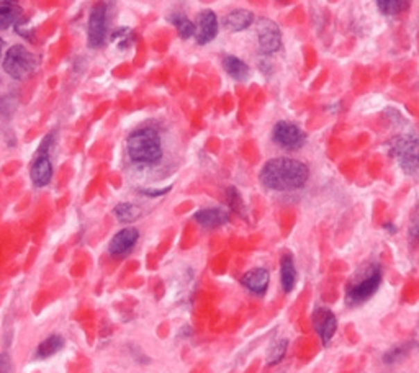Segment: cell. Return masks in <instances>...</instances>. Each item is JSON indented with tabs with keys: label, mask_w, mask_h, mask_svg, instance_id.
Here are the masks:
<instances>
[{
	"label": "cell",
	"mask_w": 419,
	"mask_h": 373,
	"mask_svg": "<svg viewBox=\"0 0 419 373\" xmlns=\"http://www.w3.org/2000/svg\"><path fill=\"white\" fill-rule=\"evenodd\" d=\"M195 40L198 44H208L216 38L218 30H220V21H218L216 13L213 10H203L198 13L197 21H195Z\"/></svg>",
	"instance_id": "9"
},
{
	"label": "cell",
	"mask_w": 419,
	"mask_h": 373,
	"mask_svg": "<svg viewBox=\"0 0 419 373\" xmlns=\"http://www.w3.org/2000/svg\"><path fill=\"white\" fill-rule=\"evenodd\" d=\"M268 281H271V275H268L267 268H253L249 270L248 274L243 275L241 279V284H243L249 292L256 293V295H264L268 288Z\"/></svg>",
	"instance_id": "14"
},
{
	"label": "cell",
	"mask_w": 419,
	"mask_h": 373,
	"mask_svg": "<svg viewBox=\"0 0 419 373\" xmlns=\"http://www.w3.org/2000/svg\"><path fill=\"white\" fill-rule=\"evenodd\" d=\"M223 26L231 33H239V31L248 30L254 24V13L246 10V8H238V10L230 12L223 17Z\"/></svg>",
	"instance_id": "13"
},
{
	"label": "cell",
	"mask_w": 419,
	"mask_h": 373,
	"mask_svg": "<svg viewBox=\"0 0 419 373\" xmlns=\"http://www.w3.org/2000/svg\"><path fill=\"white\" fill-rule=\"evenodd\" d=\"M256 30L259 49H261L262 54H267L268 56V54L279 51L282 46V33L275 21L268 20V18H261V20H257Z\"/></svg>",
	"instance_id": "8"
},
{
	"label": "cell",
	"mask_w": 419,
	"mask_h": 373,
	"mask_svg": "<svg viewBox=\"0 0 419 373\" xmlns=\"http://www.w3.org/2000/svg\"><path fill=\"white\" fill-rule=\"evenodd\" d=\"M24 17V10L17 2H0V30H7L10 26L17 25Z\"/></svg>",
	"instance_id": "16"
},
{
	"label": "cell",
	"mask_w": 419,
	"mask_h": 373,
	"mask_svg": "<svg viewBox=\"0 0 419 373\" xmlns=\"http://www.w3.org/2000/svg\"><path fill=\"white\" fill-rule=\"evenodd\" d=\"M54 143V133H49L43 138V141H41L38 151H36V154H49V149H51Z\"/></svg>",
	"instance_id": "30"
},
{
	"label": "cell",
	"mask_w": 419,
	"mask_h": 373,
	"mask_svg": "<svg viewBox=\"0 0 419 373\" xmlns=\"http://www.w3.org/2000/svg\"><path fill=\"white\" fill-rule=\"evenodd\" d=\"M391 156L400 162L402 169L413 174L419 169V139L413 135H404L391 143Z\"/></svg>",
	"instance_id": "4"
},
{
	"label": "cell",
	"mask_w": 419,
	"mask_h": 373,
	"mask_svg": "<svg viewBox=\"0 0 419 373\" xmlns=\"http://www.w3.org/2000/svg\"><path fill=\"white\" fill-rule=\"evenodd\" d=\"M38 64L40 58L22 44H13L12 48H8L2 61L3 71L15 80H25L33 74Z\"/></svg>",
	"instance_id": "3"
},
{
	"label": "cell",
	"mask_w": 419,
	"mask_h": 373,
	"mask_svg": "<svg viewBox=\"0 0 419 373\" xmlns=\"http://www.w3.org/2000/svg\"><path fill=\"white\" fill-rule=\"evenodd\" d=\"M18 108V98L17 95L7 94L0 97V116L10 118Z\"/></svg>",
	"instance_id": "26"
},
{
	"label": "cell",
	"mask_w": 419,
	"mask_h": 373,
	"mask_svg": "<svg viewBox=\"0 0 419 373\" xmlns=\"http://www.w3.org/2000/svg\"><path fill=\"white\" fill-rule=\"evenodd\" d=\"M411 0H377V7L386 17H398L409 7Z\"/></svg>",
	"instance_id": "21"
},
{
	"label": "cell",
	"mask_w": 419,
	"mask_h": 373,
	"mask_svg": "<svg viewBox=\"0 0 419 373\" xmlns=\"http://www.w3.org/2000/svg\"><path fill=\"white\" fill-rule=\"evenodd\" d=\"M226 200L228 205H230V208L234 213H238V215H243L244 213V202L243 198H241V195L238 190L234 189V186H230V189L226 190Z\"/></svg>",
	"instance_id": "27"
},
{
	"label": "cell",
	"mask_w": 419,
	"mask_h": 373,
	"mask_svg": "<svg viewBox=\"0 0 419 373\" xmlns=\"http://www.w3.org/2000/svg\"><path fill=\"white\" fill-rule=\"evenodd\" d=\"M261 184L274 192H293L307 185L309 179V169L307 164L290 157H275L264 164L261 174Z\"/></svg>",
	"instance_id": "1"
},
{
	"label": "cell",
	"mask_w": 419,
	"mask_h": 373,
	"mask_svg": "<svg viewBox=\"0 0 419 373\" xmlns=\"http://www.w3.org/2000/svg\"><path fill=\"white\" fill-rule=\"evenodd\" d=\"M311 320L314 331H316L318 336H320L323 340V345L330 344L332 336L336 334V329H338V320H336L334 313L327 308H316Z\"/></svg>",
	"instance_id": "10"
},
{
	"label": "cell",
	"mask_w": 419,
	"mask_h": 373,
	"mask_svg": "<svg viewBox=\"0 0 419 373\" xmlns=\"http://www.w3.org/2000/svg\"><path fill=\"white\" fill-rule=\"evenodd\" d=\"M221 64H223V69L226 71V74L233 77L234 80H246L249 77V66L238 56L226 54V56H223Z\"/></svg>",
	"instance_id": "17"
},
{
	"label": "cell",
	"mask_w": 419,
	"mask_h": 373,
	"mask_svg": "<svg viewBox=\"0 0 419 373\" xmlns=\"http://www.w3.org/2000/svg\"><path fill=\"white\" fill-rule=\"evenodd\" d=\"M195 221L207 229H215L230 221V215L223 208H202L194 215Z\"/></svg>",
	"instance_id": "15"
},
{
	"label": "cell",
	"mask_w": 419,
	"mask_h": 373,
	"mask_svg": "<svg viewBox=\"0 0 419 373\" xmlns=\"http://www.w3.org/2000/svg\"><path fill=\"white\" fill-rule=\"evenodd\" d=\"M139 239V233L136 227H125V229L118 231L113 236L110 244H108V252L115 257H123L126 254L131 252V249L135 248L136 243Z\"/></svg>",
	"instance_id": "11"
},
{
	"label": "cell",
	"mask_w": 419,
	"mask_h": 373,
	"mask_svg": "<svg viewBox=\"0 0 419 373\" xmlns=\"http://www.w3.org/2000/svg\"><path fill=\"white\" fill-rule=\"evenodd\" d=\"M54 169L51 159H49V154H36L33 162H31V169H30V177L31 182H33L35 186H46L49 182L53 179Z\"/></svg>",
	"instance_id": "12"
},
{
	"label": "cell",
	"mask_w": 419,
	"mask_h": 373,
	"mask_svg": "<svg viewBox=\"0 0 419 373\" xmlns=\"http://www.w3.org/2000/svg\"><path fill=\"white\" fill-rule=\"evenodd\" d=\"M287 347H289V340L287 339H280L279 342H275L272 345L271 350L267 354V363L268 365H277L282 358L285 357L287 354Z\"/></svg>",
	"instance_id": "25"
},
{
	"label": "cell",
	"mask_w": 419,
	"mask_h": 373,
	"mask_svg": "<svg viewBox=\"0 0 419 373\" xmlns=\"http://www.w3.org/2000/svg\"><path fill=\"white\" fill-rule=\"evenodd\" d=\"M108 36V7L97 2L92 7L87 24V43L90 48H102Z\"/></svg>",
	"instance_id": "5"
},
{
	"label": "cell",
	"mask_w": 419,
	"mask_h": 373,
	"mask_svg": "<svg viewBox=\"0 0 419 373\" xmlns=\"http://www.w3.org/2000/svg\"><path fill=\"white\" fill-rule=\"evenodd\" d=\"M115 216L121 223H133L141 216V210L135 203H118L115 207Z\"/></svg>",
	"instance_id": "22"
},
{
	"label": "cell",
	"mask_w": 419,
	"mask_h": 373,
	"mask_svg": "<svg viewBox=\"0 0 419 373\" xmlns=\"http://www.w3.org/2000/svg\"><path fill=\"white\" fill-rule=\"evenodd\" d=\"M62 347H65V339H62L59 334H53L38 345V349H36V357L38 358L53 357L54 354H58Z\"/></svg>",
	"instance_id": "20"
},
{
	"label": "cell",
	"mask_w": 419,
	"mask_h": 373,
	"mask_svg": "<svg viewBox=\"0 0 419 373\" xmlns=\"http://www.w3.org/2000/svg\"><path fill=\"white\" fill-rule=\"evenodd\" d=\"M280 280L285 293H290L297 285V268L290 254H285L280 261Z\"/></svg>",
	"instance_id": "18"
},
{
	"label": "cell",
	"mask_w": 419,
	"mask_h": 373,
	"mask_svg": "<svg viewBox=\"0 0 419 373\" xmlns=\"http://www.w3.org/2000/svg\"><path fill=\"white\" fill-rule=\"evenodd\" d=\"M272 139L277 146L287 151H297L307 143V135L291 121H279L272 131Z\"/></svg>",
	"instance_id": "7"
},
{
	"label": "cell",
	"mask_w": 419,
	"mask_h": 373,
	"mask_svg": "<svg viewBox=\"0 0 419 373\" xmlns=\"http://www.w3.org/2000/svg\"><path fill=\"white\" fill-rule=\"evenodd\" d=\"M172 186H166V189H139V193L144 197H162V195L169 193Z\"/></svg>",
	"instance_id": "29"
},
{
	"label": "cell",
	"mask_w": 419,
	"mask_h": 373,
	"mask_svg": "<svg viewBox=\"0 0 419 373\" xmlns=\"http://www.w3.org/2000/svg\"><path fill=\"white\" fill-rule=\"evenodd\" d=\"M0 373H13L12 357L8 352L0 354Z\"/></svg>",
	"instance_id": "28"
},
{
	"label": "cell",
	"mask_w": 419,
	"mask_h": 373,
	"mask_svg": "<svg viewBox=\"0 0 419 373\" xmlns=\"http://www.w3.org/2000/svg\"><path fill=\"white\" fill-rule=\"evenodd\" d=\"M7 2H17V0H7Z\"/></svg>",
	"instance_id": "32"
},
{
	"label": "cell",
	"mask_w": 419,
	"mask_h": 373,
	"mask_svg": "<svg viewBox=\"0 0 419 373\" xmlns=\"http://www.w3.org/2000/svg\"><path fill=\"white\" fill-rule=\"evenodd\" d=\"M112 43H115L118 49H128L130 46H133L135 43V35L133 31H131L130 28H117L115 31H112V36H110Z\"/></svg>",
	"instance_id": "23"
},
{
	"label": "cell",
	"mask_w": 419,
	"mask_h": 373,
	"mask_svg": "<svg viewBox=\"0 0 419 373\" xmlns=\"http://www.w3.org/2000/svg\"><path fill=\"white\" fill-rule=\"evenodd\" d=\"M167 20L171 21V25L177 30V33L182 40L195 38V21L190 20L184 12H174L172 15L167 17Z\"/></svg>",
	"instance_id": "19"
},
{
	"label": "cell",
	"mask_w": 419,
	"mask_h": 373,
	"mask_svg": "<svg viewBox=\"0 0 419 373\" xmlns=\"http://www.w3.org/2000/svg\"><path fill=\"white\" fill-rule=\"evenodd\" d=\"M380 284H382V270L380 267L373 266L367 277H364L361 281H357V284L349 288L348 298H345L348 300V304L355 306V304L367 302V300L372 298L377 290L380 288Z\"/></svg>",
	"instance_id": "6"
},
{
	"label": "cell",
	"mask_w": 419,
	"mask_h": 373,
	"mask_svg": "<svg viewBox=\"0 0 419 373\" xmlns=\"http://www.w3.org/2000/svg\"><path fill=\"white\" fill-rule=\"evenodd\" d=\"M416 342H408V344H402V345H396V347L390 349L388 352L385 354L384 357V362L385 363H396L400 361H403L404 357L409 356V352L416 347Z\"/></svg>",
	"instance_id": "24"
},
{
	"label": "cell",
	"mask_w": 419,
	"mask_h": 373,
	"mask_svg": "<svg viewBox=\"0 0 419 373\" xmlns=\"http://www.w3.org/2000/svg\"><path fill=\"white\" fill-rule=\"evenodd\" d=\"M3 46H6V43H3V40L0 38V64H2V61H3V59H2V54H3Z\"/></svg>",
	"instance_id": "31"
},
{
	"label": "cell",
	"mask_w": 419,
	"mask_h": 373,
	"mask_svg": "<svg viewBox=\"0 0 419 373\" xmlns=\"http://www.w3.org/2000/svg\"><path fill=\"white\" fill-rule=\"evenodd\" d=\"M126 153L135 164L153 166L162 159L161 135L153 126L135 130L126 139Z\"/></svg>",
	"instance_id": "2"
}]
</instances>
